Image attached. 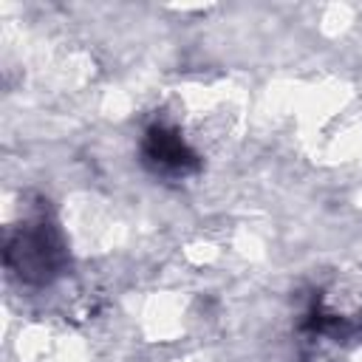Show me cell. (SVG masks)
<instances>
[{
  "mask_svg": "<svg viewBox=\"0 0 362 362\" xmlns=\"http://www.w3.org/2000/svg\"><path fill=\"white\" fill-rule=\"evenodd\" d=\"M68 263L65 240L45 212H31L6 235V266L23 283H51Z\"/></svg>",
  "mask_w": 362,
  "mask_h": 362,
  "instance_id": "6da1fadb",
  "label": "cell"
},
{
  "mask_svg": "<svg viewBox=\"0 0 362 362\" xmlns=\"http://www.w3.org/2000/svg\"><path fill=\"white\" fill-rule=\"evenodd\" d=\"M141 156H144V164L156 175H164V178H187L201 170V156L184 139L178 124L164 122V119L153 122L144 130Z\"/></svg>",
  "mask_w": 362,
  "mask_h": 362,
  "instance_id": "7a4b0ae2",
  "label": "cell"
}]
</instances>
